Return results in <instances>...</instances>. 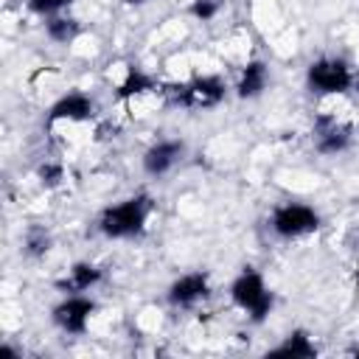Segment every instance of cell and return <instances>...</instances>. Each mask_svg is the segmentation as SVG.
Here are the masks:
<instances>
[{
  "instance_id": "5bb4252c",
  "label": "cell",
  "mask_w": 359,
  "mask_h": 359,
  "mask_svg": "<svg viewBox=\"0 0 359 359\" xmlns=\"http://www.w3.org/2000/svg\"><path fill=\"white\" fill-rule=\"evenodd\" d=\"M269 356L311 359V356H317V345H314V339H311V334H309V331L294 328V331H289V334L283 337V342H280V345H275V348L269 351Z\"/></svg>"
},
{
  "instance_id": "8fae6325",
  "label": "cell",
  "mask_w": 359,
  "mask_h": 359,
  "mask_svg": "<svg viewBox=\"0 0 359 359\" xmlns=\"http://www.w3.org/2000/svg\"><path fill=\"white\" fill-rule=\"evenodd\" d=\"M104 280V269L93 261H76L70 269L56 280V289L62 294H87Z\"/></svg>"
},
{
  "instance_id": "2e32d148",
  "label": "cell",
  "mask_w": 359,
  "mask_h": 359,
  "mask_svg": "<svg viewBox=\"0 0 359 359\" xmlns=\"http://www.w3.org/2000/svg\"><path fill=\"white\" fill-rule=\"evenodd\" d=\"M50 244H53V238H50V233L45 230V227H39V224H31L25 233H22V255L25 258H45L48 252H50Z\"/></svg>"
},
{
  "instance_id": "4fadbf2b",
  "label": "cell",
  "mask_w": 359,
  "mask_h": 359,
  "mask_svg": "<svg viewBox=\"0 0 359 359\" xmlns=\"http://www.w3.org/2000/svg\"><path fill=\"white\" fill-rule=\"evenodd\" d=\"M154 90H160V84H157V79H154L151 73H146L143 67H126L123 79L115 84L112 98H115L118 104H126V101L140 98V95L154 93Z\"/></svg>"
},
{
  "instance_id": "6da1fadb",
  "label": "cell",
  "mask_w": 359,
  "mask_h": 359,
  "mask_svg": "<svg viewBox=\"0 0 359 359\" xmlns=\"http://www.w3.org/2000/svg\"><path fill=\"white\" fill-rule=\"evenodd\" d=\"M151 210H154V202L149 194H132L115 205H107L98 213V230H101V236L115 238V241L137 238L146 233Z\"/></svg>"
},
{
  "instance_id": "e0dca14e",
  "label": "cell",
  "mask_w": 359,
  "mask_h": 359,
  "mask_svg": "<svg viewBox=\"0 0 359 359\" xmlns=\"http://www.w3.org/2000/svg\"><path fill=\"white\" fill-rule=\"evenodd\" d=\"M76 0H25L28 11L36 14V17H53V14H62L67 6H73Z\"/></svg>"
},
{
  "instance_id": "30bf717a",
  "label": "cell",
  "mask_w": 359,
  "mask_h": 359,
  "mask_svg": "<svg viewBox=\"0 0 359 359\" xmlns=\"http://www.w3.org/2000/svg\"><path fill=\"white\" fill-rule=\"evenodd\" d=\"M185 154V143L180 137H163L154 140L146 151H143V171L149 177H165Z\"/></svg>"
},
{
  "instance_id": "9c48e42d",
  "label": "cell",
  "mask_w": 359,
  "mask_h": 359,
  "mask_svg": "<svg viewBox=\"0 0 359 359\" xmlns=\"http://www.w3.org/2000/svg\"><path fill=\"white\" fill-rule=\"evenodd\" d=\"M93 118H95V101H93V95H87L81 90H70V93L59 95L48 109V126L62 123V121L81 123V121H93Z\"/></svg>"
},
{
  "instance_id": "ffe728a7",
  "label": "cell",
  "mask_w": 359,
  "mask_h": 359,
  "mask_svg": "<svg viewBox=\"0 0 359 359\" xmlns=\"http://www.w3.org/2000/svg\"><path fill=\"white\" fill-rule=\"evenodd\" d=\"M126 6H143V3H149V0H123Z\"/></svg>"
},
{
  "instance_id": "277c9868",
  "label": "cell",
  "mask_w": 359,
  "mask_h": 359,
  "mask_svg": "<svg viewBox=\"0 0 359 359\" xmlns=\"http://www.w3.org/2000/svg\"><path fill=\"white\" fill-rule=\"evenodd\" d=\"M356 73L339 56H320L306 67V87L314 95H345L353 90Z\"/></svg>"
},
{
  "instance_id": "8992f818",
  "label": "cell",
  "mask_w": 359,
  "mask_h": 359,
  "mask_svg": "<svg viewBox=\"0 0 359 359\" xmlns=\"http://www.w3.org/2000/svg\"><path fill=\"white\" fill-rule=\"evenodd\" d=\"M311 143H314V151H320L325 157H334V154H342V151L351 149L353 129H351V123L339 121L337 115L320 112L311 121Z\"/></svg>"
},
{
  "instance_id": "9a60e30c",
  "label": "cell",
  "mask_w": 359,
  "mask_h": 359,
  "mask_svg": "<svg viewBox=\"0 0 359 359\" xmlns=\"http://www.w3.org/2000/svg\"><path fill=\"white\" fill-rule=\"evenodd\" d=\"M81 22L70 14H53V17H45V36L56 45H70L81 36Z\"/></svg>"
},
{
  "instance_id": "7a4b0ae2",
  "label": "cell",
  "mask_w": 359,
  "mask_h": 359,
  "mask_svg": "<svg viewBox=\"0 0 359 359\" xmlns=\"http://www.w3.org/2000/svg\"><path fill=\"white\" fill-rule=\"evenodd\" d=\"M163 98L171 107H185V109H213L224 101L227 84L216 73H199L185 81H168L160 87Z\"/></svg>"
},
{
  "instance_id": "ba28073f",
  "label": "cell",
  "mask_w": 359,
  "mask_h": 359,
  "mask_svg": "<svg viewBox=\"0 0 359 359\" xmlns=\"http://www.w3.org/2000/svg\"><path fill=\"white\" fill-rule=\"evenodd\" d=\"M210 297V275L205 269H191L180 278H174L165 289V300L171 309H194L202 300Z\"/></svg>"
},
{
  "instance_id": "d6986e66",
  "label": "cell",
  "mask_w": 359,
  "mask_h": 359,
  "mask_svg": "<svg viewBox=\"0 0 359 359\" xmlns=\"http://www.w3.org/2000/svg\"><path fill=\"white\" fill-rule=\"evenodd\" d=\"M36 177H39V182L45 188H56L65 180V168H62V163H42L36 168Z\"/></svg>"
},
{
  "instance_id": "44dd1931",
  "label": "cell",
  "mask_w": 359,
  "mask_h": 359,
  "mask_svg": "<svg viewBox=\"0 0 359 359\" xmlns=\"http://www.w3.org/2000/svg\"><path fill=\"white\" fill-rule=\"evenodd\" d=\"M351 356H356V359H359V345H353V348H351Z\"/></svg>"
},
{
  "instance_id": "ac0fdd59",
  "label": "cell",
  "mask_w": 359,
  "mask_h": 359,
  "mask_svg": "<svg viewBox=\"0 0 359 359\" xmlns=\"http://www.w3.org/2000/svg\"><path fill=\"white\" fill-rule=\"evenodd\" d=\"M219 11H222V0H191V6H188V14L199 22L216 20Z\"/></svg>"
},
{
  "instance_id": "3957f363",
  "label": "cell",
  "mask_w": 359,
  "mask_h": 359,
  "mask_svg": "<svg viewBox=\"0 0 359 359\" xmlns=\"http://www.w3.org/2000/svg\"><path fill=\"white\" fill-rule=\"evenodd\" d=\"M230 300L236 309H241L252 323H264L275 306V294L266 286L264 275L255 266H244L230 280Z\"/></svg>"
},
{
  "instance_id": "52a82bcc",
  "label": "cell",
  "mask_w": 359,
  "mask_h": 359,
  "mask_svg": "<svg viewBox=\"0 0 359 359\" xmlns=\"http://www.w3.org/2000/svg\"><path fill=\"white\" fill-rule=\"evenodd\" d=\"M95 314V300L90 294H65L53 309H50V320L62 334L70 337H81L90 328V320Z\"/></svg>"
},
{
  "instance_id": "7c38bea8",
  "label": "cell",
  "mask_w": 359,
  "mask_h": 359,
  "mask_svg": "<svg viewBox=\"0 0 359 359\" xmlns=\"http://www.w3.org/2000/svg\"><path fill=\"white\" fill-rule=\"evenodd\" d=\"M266 84H269V67H266V62H261V59H250V62L238 70V79H236V95H238L241 101H252V98L264 95Z\"/></svg>"
},
{
  "instance_id": "5b68a950",
  "label": "cell",
  "mask_w": 359,
  "mask_h": 359,
  "mask_svg": "<svg viewBox=\"0 0 359 359\" xmlns=\"http://www.w3.org/2000/svg\"><path fill=\"white\" fill-rule=\"evenodd\" d=\"M320 224H323L320 210L311 208V205H306V202H280L269 213V227L283 241L306 238V236L317 233Z\"/></svg>"
},
{
  "instance_id": "7402d4cb",
  "label": "cell",
  "mask_w": 359,
  "mask_h": 359,
  "mask_svg": "<svg viewBox=\"0 0 359 359\" xmlns=\"http://www.w3.org/2000/svg\"><path fill=\"white\" fill-rule=\"evenodd\" d=\"M353 93H359V76H356V81H353Z\"/></svg>"
}]
</instances>
